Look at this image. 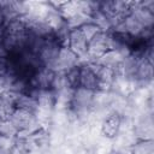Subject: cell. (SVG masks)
I'll return each instance as SVG.
<instances>
[{
    "instance_id": "obj_24",
    "label": "cell",
    "mask_w": 154,
    "mask_h": 154,
    "mask_svg": "<svg viewBox=\"0 0 154 154\" xmlns=\"http://www.w3.org/2000/svg\"><path fill=\"white\" fill-rule=\"evenodd\" d=\"M0 154H11V148H0Z\"/></svg>"
},
{
    "instance_id": "obj_2",
    "label": "cell",
    "mask_w": 154,
    "mask_h": 154,
    "mask_svg": "<svg viewBox=\"0 0 154 154\" xmlns=\"http://www.w3.org/2000/svg\"><path fill=\"white\" fill-rule=\"evenodd\" d=\"M108 36L107 32L105 31H100L97 32L89 42H88V51H87V55L96 61L103 53H106L108 51Z\"/></svg>"
},
{
    "instance_id": "obj_8",
    "label": "cell",
    "mask_w": 154,
    "mask_h": 154,
    "mask_svg": "<svg viewBox=\"0 0 154 154\" xmlns=\"http://www.w3.org/2000/svg\"><path fill=\"white\" fill-rule=\"evenodd\" d=\"M79 72H81V81H79V87L89 89V90H97L99 83H97V78L96 75L93 70L91 66V61L90 63H85V64H81L79 65Z\"/></svg>"
},
{
    "instance_id": "obj_15",
    "label": "cell",
    "mask_w": 154,
    "mask_h": 154,
    "mask_svg": "<svg viewBox=\"0 0 154 154\" xmlns=\"http://www.w3.org/2000/svg\"><path fill=\"white\" fill-rule=\"evenodd\" d=\"M16 107L35 113V111L37 109V101L28 94H18L16 100Z\"/></svg>"
},
{
    "instance_id": "obj_19",
    "label": "cell",
    "mask_w": 154,
    "mask_h": 154,
    "mask_svg": "<svg viewBox=\"0 0 154 154\" xmlns=\"http://www.w3.org/2000/svg\"><path fill=\"white\" fill-rule=\"evenodd\" d=\"M87 22H89V16H87L85 13H82V12L81 13H77L76 16H73V17H71L69 19H66V24H67V26L71 30L79 29Z\"/></svg>"
},
{
    "instance_id": "obj_1",
    "label": "cell",
    "mask_w": 154,
    "mask_h": 154,
    "mask_svg": "<svg viewBox=\"0 0 154 154\" xmlns=\"http://www.w3.org/2000/svg\"><path fill=\"white\" fill-rule=\"evenodd\" d=\"M60 48H61V46L55 41V38L53 36L45 38V42L37 53V58H38V61L41 63V65L52 67L58 58Z\"/></svg>"
},
{
    "instance_id": "obj_6",
    "label": "cell",
    "mask_w": 154,
    "mask_h": 154,
    "mask_svg": "<svg viewBox=\"0 0 154 154\" xmlns=\"http://www.w3.org/2000/svg\"><path fill=\"white\" fill-rule=\"evenodd\" d=\"M100 131L102 136L113 140L120 131V116L117 113H111L108 117H106L100 124Z\"/></svg>"
},
{
    "instance_id": "obj_22",
    "label": "cell",
    "mask_w": 154,
    "mask_h": 154,
    "mask_svg": "<svg viewBox=\"0 0 154 154\" xmlns=\"http://www.w3.org/2000/svg\"><path fill=\"white\" fill-rule=\"evenodd\" d=\"M66 87H67V83H66L65 72L55 71V75H54V78H53V83H52V88L51 89L53 91H57V90L64 89Z\"/></svg>"
},
{
    "instance_id": "obj_20",
    "label": "cell",
    "mask_w": 154,
    "mask_h": 154,
    "mask_svg": "<svg viewBox=\"0 0 154 154\" xmlns=\"http://www.w3.org/2000/svg\"><path fill=\"white\" fill-rule=\"evenodd\" d=\"M17 129L14 125L11 123L10 119H0V136H6V137H16L17 135Z\"/></svg>"
},
{
    "instance_id": "obj_23",
    "label": "cell",
    "mask_w": 154,
    "mask_h": 154,
    "mask_svg": "<svg viewBox=\"0 0 154 154\" xmlns=\"http://www.w3.org/2000/svg\"><path fill=\"white\" fill-rule=\"evenodd\" d=\"M14 138L13 137H6V136H0V148H12L14 144Z\"/></svg>"
},
{
    "instance_id": "obj_7",
    "label": "cell",
    "mask_w": 154,
    "mask_h": 154,
    "mask_svg": "<svg viewBox=\"0 0 154 154\" xmlns=\"http://www.w3.org/2000/svg\"><path fill=\"white\" fill-rule=\"evenodd\" d=\"M67 47H69L78 58H82V57L87 55L88 41H87L85 37L82 35V32L79 31V29H73V30H71Z\"/></svg>"
},
{
    "instance_id": "obj_17",
    "label": "cell",
    "mask_w": 154,
    "mask_h": 154,
    "mask_svg": "<svg viewBox=\"0 0 154 154\" xmlns=\"http://www.w3.org/2000/svg\"><path fill=\"white\" fill-rule=\"evenodd\" d=\"M131 154H154V141L141 140L137 141L131 148Z\"/></svg>"
},
{
    "instance_id": "obj_9",
    "label": "cell",
    "mask_w": 154,
    "mask_h": 154,
    "mask_svg": "<svg viewBox=\"0 0 154 154\" xmlns=\"http://www.w3.org/2000/svg\"><path fill=\"white\" fill-rule=\"evenodd\" d=\"M16 93L11 90H5L0 95V119H10L13 112L16 111Z\"/></svg>"
},
{
    "instance_id": "obj_4",
    "label": "cell",
    "mask_w": 154,
    "mask_h": 154,
    "mask_svg": "<svg viewBox=\"0 0 154 154\" xmlns=\"http://www.w3.org/2000/svg\"><path fill=\"white\" fill-rule=\"evenodd\" d=\"M79 65V58L69 48V47H61L58 54V58L52 66L54 71H61L65 72L71 67H75Z\"/></svg>"
},
{
    "instance_id": "obj_5",
    "label": "cell",
    "mask_w": 154,
    "mask_h": 154,
    "mask_svg": "<svg viewBox=\"0 0 154 154\" xmlns=\"http://www.w3.org/2000/svg\"><path fill=\"white\" fill-rule=\"evenodd\" d=\"M144 29L154 28V13L142 7L140 1H130V13Z\"/></svg>"
},
{
    "instance_id": "obj_21",
    "label": "cell",
    "mask_w": 154,
    "mask_h": 154,
    "mask_svg": "<svg viewBox=\"0 0 154 154\" xmlns=\"http://www.w3.org/2000/svg\"><path fill=\"white\" fill-rule=\"evenodd\" d=\"M79 31H81L82 35L85 37V40L89 42V41H90L97 32H100L101 30H100L94 23H91V22L89 20V22H87L85 24H83V25L79 28Z\"/></svg>"
},
{
    "instance_id": "obj_16",
    "label": "cell",
    "mask_w": 154,
    "mask_h": 154,
    "mask_svg": "<svg viewBox=\"0 0 154 154\" xmlns=\"http://www.w3.org/2000/svg\"><path fill=\"white\" fill-rule=\"evenodd\" d=\"M61 16L66 19L82 12V1H65V4L58 10ZM83 13V12H82Z\"/></svg>"
},
{
    "instance_id": "obj_14",
    "label": "cell",
    "mask_w": 154,
    "mask_h": 154,
    "mask_svg": "<svg viewBox=\"0 0 154 154\" xmlns=\"http://www.w3.org/2000/svg\"><path fill=\"white\" fill-rule=\"evenodd\" d=\"M48 4H49V2H48ZM49 6H51V5H49ZM43 20H45V23L52 29V31L59 29L60 26H63V25L66 23L65 18L61 16V13H60L58 10H55L54 7H52V6H51V8H49V11H48V13L46 14V17H45Z\"/></svg>"
},
{
    "instance_id": "obj_13",
    "label": "cell",
    "mask_w": 154,
    "mask_h": 154,
    "mask_svg": "<svg viewBox=\"0 0 154 154\" xmlns=\"http://www.w3.org/2000/svg\"><path fill=\"white\" fill-rule=\"evenodd\" d=\"M36 101H37V107L53 111L55 105V94L52 89L38 90L36 95Z\"/></svg>"
},
{
    "instance_id": "obj_12",
    "label": "cell",
    "mask_w": 154,
    "mask_h": 154,
    "mask_svg": "<svg viewBox=\"0 0 154 154\" xmlns=\"http://www.w3.org/2000/svg\"><path fill=\"white\" fill-rule=\"evenodd\" d=\"M89 20H90L91 23H94L101 31L108 32V31H111V29H112V19H111L106 13H103L101 10L94 11V12L89 16Z\"/></svg>"
},
{
    "instance_id": "obj_10",
    "label": "cell",
    "mask_w": 154,
    "mask_h": 154,
    "mask_svg": "<svg viewBox=\"0 0 154 154\" xmlns=\"http://www.w3.org/2000/svg\"><path fill=\"white\" fill-rule=\"evenodd\" d=\"M122 60H123V57H122V54L119 52L113 51V49H108L106 53H103L96 60V63L102 65V66H105V67H108V69L113 70L116 72V75H117Z\"/></svg>"
},
{
    "instance_id": "obj_18",
    "label": "cell",
    "mask_w": 154,
    "mask_h": 154,
    "mask_svg": "<svg viewBox=\"0 0 154 154\" xmlns=\"http://www.w3.org/2000/svg\"><path fill=\"white\" fill-rule=\"evenodd\" d=\"M65 77H66V83L67 87L71 89H76L79 87V81H81V72H79V65L69 69L65 71Z\"/></svg>"
},
{
    "instance_id": "obj_11",
    "label": "cell",
    "mask_w": 154,
    "mask_h": 154,
    "mask_svg": "<svg viewBox=\"0 0 154 154\" xmlns=\"http://www.w3.org/2000/svg\"><path fill=\"white\" fill-rule=\"evenodd\" d=\"M73 90L69 87L54 91L55 94V105L54 109H60V111H66L71 108L72 103V96H73Z\"/></svg>"
},
{
    "instance_id": "obj_3",
    "label": "cell",
    "mask_w": 154,
    "mask_h": 154,
    "mask_svg": "<svg viewBox=\"0 0 154 154\" xmlns=\"http://www.w3.org/2000/svg\"><path fill=\"white\" fill-rule=\"evenodd\" d=\"M55 71L52 67L48 66H41L31 77L29 81V85L40 90H46L52 88L53 78H54Z\"/></svg>"
}]
</instances>
